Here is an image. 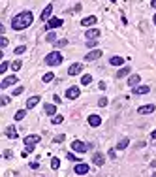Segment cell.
<instances>
[{
  "label": "cell",
  "mask_w": 156,
  "mask_h": 177,
  "mask_svg": "<svg viewBox=\"0 0 156 177\" xmlns=\"http://www.w3.org/2000/svg\"><path fill=\"white\" fill-rule=\"evenodd\" d=\"M6 136H8V138H11V139H15L17 136H19V132L15 130V126H8V128H6Z\"/></svg>",
  "instance_id": "cell-17"
},
{
  "label": "cell",
  "mask_w": 156,
  "mask_h": 177,
  "mask_svg": "<svg viewBox=\"0 0 156 177\" xmlns=\"http://www.w3.org/2000/svg\"><path fill=\"white\" fill-rule=\"evenodd\" d=\"M51 13H53V6H47V8L41 11V21H49L51 19Z\"/></svg>",
  "instance_id": "cell-18"
},
{
  "label": "cell",
  "mask_w": 156,
  "mask_h": 177,
  "mask_svg": "<svg viewBox=\"0 0 156 177\" xmlns=\"http://www.w3.org/2000/svg\"><path fill=\"white\" fill-rule=\"evenodd\" d=\"M130 74V66H124V68H120L118 72H117V77L120 79V77H124V75H128Z\"/></svg>",
  "instance_id": "cell-23"
},
{
  "label": "cell",
  "mask_w": 156,
  "mask_h": 177,
  "mask_svg": "<svg viewBox=\"0 0 156 177\" xmlns=\"http://www.w3.org/2000/svg\"><path fill=\"white\" fill-rule=\"evenodd\" d=\"M154 109H156V108H154L152 104H147V105H141V108H139L137 111L141 113V115H148V113H152Z\"/></svg>",
  "instance_id": "cell-12"
},
{
  "label": "cell",
  "mask_w": 156,
  "mask_h": 177,
  "mask_svg": "<svg viewBox=\"0 0 156 177\" xmlns=\"http://www.w3.org/2000/svg\"><path fill=\"white\" fill-rule=\"evenodd\" d=\"M147 93H151V87H148V85H136V87H134V94L136 96L147 94Z\"/></svg>",
  "instance_id": "cell-7"
},
{
  "label": "cell",
  "mask_w": 156,
  "mask_h": 177,
  "mask_svg": "<svg viewBox=\"0 0 156 177\" xmlns=\"http://www.w3.org/2000/svg\"><path fill=\"white\" fill-rule=\"evenodd\" d=\"M100 56H102V51H100V49H94V51H90V53L85 55V60H87V62H90V60H98Z\"/></svg>",
  "instance_id": "cell-8"
},
{
  "label": "cell",
  "mask_w": 156,
  "mask_h": 177,
  "mask_svg": "<svg viewBox=\"0 0 156 177\" xmlns=\"http://www.w3.org/2000/svg\"><path fill=\"white\" fill-rule=\"evenodd\" d=\"M62 121H64V117H62V115H53V124H60Z\"/></svg>",
  "instance_id": "cell-30"
},
{
  "label": "cell",
  "mask_w": 156,
  "mask_h": 177,
  "mask_svg": "<svg viewBox=\"0 0 156 177\" xmlns=\"http://www.w3.org/2000/svg\"><path fill=\"white\" fill-rule=\"evenodd\" d=\"M21 68H23V62H21V60L11 62V70H13V72H17V70H21Z\"/></svg>",
  "instance_id": "cell-26"
},
{
  "label": "cell",
  "mask_w": 156,
  "mask_h": 177,
  "mask_svg": "<svg viewBox=\"0 0 156 177\" xmlns=\"http://www.w3.org/2000/svg\"><path fill=\"white\" fill-rule=\"evenodd\" d=\"M92 162H94L96 166H104L105 164V157H104L102 153H96L94 157H92Z\"/></svg>",
  "instance_id": "cell-13"
},
{
  "label": "cell",
  "mask_w": 156,
  "mask_h": 177,
  "mask_svg": "<svg viewBox=\"0 0 156 177\" xmlns=\"http://www.w3.org/2000/svg\"><path fill=\"white\" fill-rule=\"evenodd\" d=\"M55 45H56V47H66V45H68V40H56Z\"/></svg>",
  "instance_id": "cell-32"
},
{
  "label": "cell",
  "mask_w": 156,
  "mask_h": 177,
  "mask_svg": "<svg viewBox=\"0 0 156 177\" xmlns=\"http://www.w3.org/2000/svg\"><path fill=\"white\" fill-rule=\"evenodd\" d=\"M32 21H34L32 11H21L11 19V28L13 30H25L32 25Z\"/></svg>",
  "instance_id": "cell-1"
},
{
  "label": "cell",
  "mask_w": 156,
  "mask_h": 177,
  "mask_svg": "<svg viewBox=\"0 0 156 177\" xmlns=\"http://www.w3.org/2000/svg\"><path fill=\"white\" fill-rule=\"evenodd\" d=\"M72 149L75 151V153H85L88 149V145L87 143H83V141H79V139H75L74 143H72Z\"/></svg>",
  "instance_id": "cell-5"
},
{
  "label": "cell",
  "mask_w": 156,
  "mask_h": 177,
  "mask_svg": "<svg viewBox=\"0 0 156 177\" xmlns=\"http://www.w3.org/2000/svg\"><path fill=\"white\" fill-rule=\"evenodd\" d=\"M23 90H25L23 87H17L15 90H13V94H11V96H19V94H23Z\"/></svg>",
  "instance_id": "cell-36"
},
{
  "label": "cell",
  "mask_w": 156,
  "mask_h": 177,
  "mask_svg": "<svg viewBox=\"0 0 156 177\" xmlns=\"http://www.w3.org/2000/svg\"><path fill=\"white\" fill-rule=\"evenodd\" d=\"M151 166H152V168H156V160H152V162H151Z\"/></svg>",
  "instance_id": "cell-45"
},
{
  "label": "cell",
  "mask_w": 156,
  "mask_h": 177,
  "mask_svg": "<svg viewBox=\"0 0 156 177\" xmlns=\"http://www.w3.org/2000/svg\"><path fill=\"white\" fill-rule=\"evenodd\" d=\"M53 79H55V74H53V72H47V74L44 75V83H51Z\"/></svg>",
  "instance_id": "cell-25"
},
{
  "label": "cell",
  "mask_w": 156,
  "mask_h": 177,
  "mask_svg": "<svg viewBox=\"0 0 156 177\" xmlns=\"http://www.w3.org/2000/svg\"><path fill=\"white\" fill-rule=\"evenodd\" d=\"M81 83H83V85H90V83H92V77H90L88 74L83 75V77H81Z\"/></svg>",
  "instance_id": "cell-28"
},
{
  "label": "cell",
  "mask_w": 156,
  "mask_h": 177,
  "mask_svg": "<svg viewBox=\"0 0 156 177\" xmlns=\"http://www.w3.org/2000/svg\"><path fill=\"white\" fill-rule=\"evenodd\" d=\"M47 41L55 44V41H56V34H55V32H49V34H47Z\"/></svg>",
  "instance_id": "cell-33"
},
{
  "label": "cell",
  "mask_w": 156,
  "mask_h": 177,
  "mask_svg": "<svg viewBox=\"0 0 156 177\" xmlns=\"http://www.w3.org/2000/svg\"><path fill=\"white\" fill-rule=\"evenodd\" d=\"M66 157H68L70 160H74V162H75V160H79V157H75V154H74V153H68V154H66Z\"/></svg>",
  "instance_id": "cell-37"
},
{
  "label": "cell",
  "mask_w": 156,
  "mask_h": 177,
  "mask_svg": "<svg viewBox=\"0 0 156 177\" xmlns=\"http://www.w3.org/2000/svg\"><path fill=\"white\" fill-rule=\"evenodd\" d=\"M85 36H87V40H94V38L100 36V30H98V28H90V30H87Z\"/></svg>",
  "instance_id": "cell-21"
},
{
  "label": "cell",
  "mask_w": 156,
  "mask_h": 177,
  "mask_svg": "<svg viewBox=\"0 0 156 177\" xmlns=\"http://www.w3.org/2000/svg\"><path fill=\"white\" fill-rule=\"evenodd\" d=\"M88 124L90 126H100L102 124V117L100 115H88Z\"/></svg>",
  "instance_id": "cell-15"
},
{
  "label": "cell",
  "mask_w": 156,
  "mask_h": 177,
  "mask_svg": "<svg viewBox=\"0 0 156 177\" xmlns=\"http://www.w3.org/2000/svg\"><path fill=\"white\" fill-rule=\"evenodd\" d=\"M6 104H10V98H8V96L2 98V105H6Z\"/></svg>",
  "instance_id": "cell-41"
},
{
  "label": "cell",
  "mask_w": 156,
  "mask_h": 177,
  "mask_svg": "<svg viewBox=\"0 0 156 177\" xmlns=\"http://www.w3.org/2000/svg\"><path fill=\"white\" fill-rule=\"evenodd\" d=\"M74 172H75L77 175H87V173L90 172V168H88L87 164H77V166H75V169H74Z\"/></svg>",
  "instance_id": "cell-10"
},
{
  "label": "cell",
  "mask_w": 156,
  "mask_h": 177,
  "mask_svg": "<svg viewBox=\"0 0 156 177\" xmlns=\"http://www.w3.org/2000/svg\"><path fill=\"white\" fill-rule=\"evenodd\" d=\"M109 64H111V66H122V64H124V59H122V56H111V59H109Z\"/></svg>",
  "instance_id": "cell-19"
},
{
  "label": "cell",
  "mask_w": 156,
  "mask_h": 177,
  "mask_svg": "<svg viewBox=\"0 0 156 177\" xmlns=\"http://www.w3.org/2000/svg\"><path fill=\"white\" fill-rule=\"evenodd\" d=\"M151 6H152V8H156V0H152V2H151Z\"/></svg>",
  "instance_id": "cell-44"
},
{
  "label": "cell",
  "mask_w": 156,
  "mask_h": 177,
  "mask_svg": "<svg viewBox=\"0 0 156 177\" xmlns=\"http://www.w3.org/2000/svg\"><path fill=\"white\" fill-rule=\"evenodd\" d=\"M38 141H40V136H38V134H32V136H26V138H25V147H26V151H28V153H32Z\"/></svg>",
  "instance_id": "cell-3"
},
{
  "label": "cell",
  "mask_w": 156,
  "mask_h": 177,
  "mask_svg": "<svg viewBox=\"0 0 156 177\" xmlns=\"http://www.w3.org/2000/svg\"><path fill=\"white\" fill-rule=\"evenodd\" d=\"M79 94H81L79 87H70V89L66 90V94H64V96H66V98H70V100H75V98L79 96Z\"/></svg>",
  "instance_id": "cell-6"
},
{
  "label": "cell",
  "mask_w": 156,
  "mask_h": 177,
  "mask_svg": "<svg viewBox=\"0 0 156 177\" xmlns=\"http://www.w3.org/2000/svg\"><path fill=\"white\" fill-rule=\"evenodd\" d=\"M98 105H100V108H104V105H107V98H105V96H102L100 100H98Z\"/></svg>",
  "instance_id": "cell-35"
},
{
  "label": "cell",
  "mask_w": 156,
  "mask_h": 177,
  "mask_svg": "<svg viewBox=\"0 0 156 177\" xmlns=\"http://www.w3.org/2000/svg\"><path fill=\"white\" fill-rule=\"evenodd\" d=\"M17 81H19V79H17V77H15V75H10V77H4V79H2V83H0V89H2V90H4V89H8V87H10V85H15Z\"/></svg>",
  "instance_id": "cell-4"
},
{
  "label": "cell",
  "mask_w": 156,
  "mask_h": 177,
  "mask_svg": "<svg viewBox=\"0 0 156 177\" xmlns=\"http://www.w3.org/2000/svg\"><path fill=\"white\" fill-rule=\"evenodd\" d=\"M26 51V47L25 45H19V47H15V55H23Z\"/></svg>",
  "instance_id": "cell-34"
},
{
  "label": "cell",
  "mask_w": 156,
  "mask_h": 177,
  "mask_svg": "<svg viewBox=\"0 0 156 177\" xmlns=\"http://www.w3.org/2000/svg\"><path fill=\"white\" fill-rule=\"evenodd\" d=\"M128 143H130V139H128V138L120 139L118 143H117V149H120V151H122V149H126V147H128Z\"/></svg>",
  "instance_id": "cell-24"
},
{
  "label": "cell",
  "mask_w": 156,
  "mask_h": 177,
  "mask_svg": "<svg viewBox=\"0 0 156 177\" xmlns=\"http://www.w3.org/2000/svg\"><path fill=\"white\" fill-rule=\"evenodd\" d=\"M139 81H141V77L136 74V75H130V79H128V85H130V87L134 89V87H136V85H139Z\"/></svg>",
  "instance_id": "cell-22"
},
{
  "label": "cell",
  "mask_w": 156,
  "mask_h": 177,
  "mask_svg": "<svg viewBox=\"0 0 156 177\" xmlns=\"http://www.w3.org/2000/svg\"><path fill=\"white\" fill-rule=\"evenodd\" d=\"M0 45H2V47L8 45V38H0Z\"/></svg>",
  "instance_id": "cell-38"
},
{
  "label": "cell",
  "mask_w": 156,
  "mask_h": 177,
  "mask_svg": "<svg viewBox=\"0 0 156 177\" xmlns=\"http://www.w3.org/2000/svg\"><path fill=\"white\" fill-rule=\"evenodd\" d=\"M25 115H26V111H23V109H21V111H17V113H15V121H23V119H25Z\"/></svg>",
  "instance_id": "cell-29"
},
{
  "label": "cell",
  "mask_w": 156,
  "mask_h": 177,
  "mask_svg": "<svg viewBox=\"0 0 156 177\" xmlns=\"http://www.w3.org/2000/svg\"><path fill=\"white\" fill-rule=\"evenodd\" d=\"M151 138H152V139H156V130H154L152 134H151Z\"/></svg>",
  "instance_id": "cell-43"
},
{
  "label": "cell",
  "mask_w": 156,
  "mask_h": 177,
  "mask_svg": "<svg viewBox=\"0 0 156 177\" xmlns=\"http://www.w3.org/2000/svg\"><path fill=\"white\" fill-rule=\"evenodd\" d=\"M38 104H40V96H32V98H28V100H26V108L32 109V108H36Z\"/></svg>",
  "instance_id": "cell-16"
},
{
  "label": "cell",
  "mask_w": 156,
  "mask_h": 177,
  "mask_svg": "<svg viewBox=\"0 0 156 177\" xmlns=\"http://www.w3.org/2000/svg\"><path fill=\"white\" fill-rule=\"evenodd\" d=\"M8 68H11V64H10V62L8 60H2V64H0V72H6V70H8Z\"/></svg>",
  "instance_id": "cell-27"
},
{
  "label": "cell",
  "mask_w": 156,
  "mask_h": 177,
  "mask_svg": "<svg viewBox=\"0 0 156 177\" xmlns=\"http://www.w3.org/2000/svg\"><path fill=\"white\" fill-rule=\"evenodd\" d=\"M51 168H53V169H58V168H60V160H58V158H53V160H51Z\"/></svg>",
  "instance_id": "cell-31"
},
{
  "label": "cell",
  "mask_w": 156,
  "mask_h": 177,
  "mask_svg": "<svg viewBox=\"0 0 156 177\" xmlns=\"http://www.w3.org/2000/svg\"><path fill=\"white\" fill-rule=\"evenodd\" d=\"M96 23H98V19H96L94 15H88V17H85V19L81 21L83 26H92V25H96Z\"/></svg>",
  "instance_id": "cell-14"
},
{
  "label": "cell",
  "mask_w": 156,
  "mask_h": 177,
  "mask_svg": "<svg viewBox=\"0 0 156 177\" xmlns=\"http://www.w3.org/2000/svg\"><path fill=\"white\" fill-rule=\"evenodd\" d=\"M44 111H45V115H49V117H53L55 113H56V108H55V104H45V108H44Z\"/></svg>",
  "instance_id": "cell-20"
},
{
  "label": "cell",
  "mask_w": 156,
  "mask_h": 177,
  "mask_svg": "<svg viewBox=\"0 0 156 177\" xmlns=\"http://www.w3.org/2000/svg\"><path fill=\"white\" fill-rule=\"evenodd\" d=\"M81 72H83V64H79V62H74V64L68 68V74L70 75H77V74H81Z\"/></svg>",
  "instance_id": "cell-9"
},
{
  "label": "cell",
  "mask_w": 156,
  "mask_h": 177,
  "mask_svg": "<svg viewBox=\"0 0 156 177\" xmlns=\"http://www.w3.org/2000/svg\"><path fill=\"white\" fill-rule=\"evenodd\" d=\"M60 141H64V136H62V134H60V136H56V138H55V143H60Z\"/></svg>",
  "instance_id": "cell-39"
},
{
  "label": "cell",
  "mask_w": 156,
  "mask_h": 177,
  "mask_svg": "<svg viewBox=\"0 0 156 177\" xmlns=\"http://www.w3.org/2000/svg\"><path fill=\"white\" fill-rule=\"evenodd\" d=\"M87 45H88V47H94V45H96V38H94V40H88Z\"/></svg>",
  "instance_id": "cell-40"
},
{
  "label": "cell",
  "mask_w": 156,
  "mask_h": 177,
  "mask_svg": "<svg viewBox=\"0 0 156 177\" xmlns=\"http://www.w3.org/2000/svg\"><path fill=\"white\" fill-rule=\"evenodd\" d=\"M58 26H62V19H58V17H51L47 21V28H58Z\"/></svg>",
  "instance_id": "cell-11"
},
{
  "label": "cell",
  "mask_w": 156,
  "mask_h": 177,
  "mask_svg": "<svg viewBox=\"0 0 156 177\" xmlns=\"http://www.w3.org/2000/svg\"><path fill=\"white\" fill-rule=\"evenodd\" d=\"M152 21H154V25H156V15H154V17H152Z\"/></svg>",
  "instance_id": "cell-46"
},
{
  "label": "cell",
  "mask_w": 156,
  "mask_h": 177,
  "mask_svg": "<svg viewBox=\"0 0 156 177\" xmlns=\"http://www.w3.org/2000/svg\"><path fill=\"white\" fill-rule=\"evenodd\" d=\"M62 62V53L60 51H51L45 56V64L47 66H60Z\"/></svg>",
  "instance_id": "cell-2"
},
{
  "label": "cell",
  "mask_w": 156,
  "mask_h": 177,
  "mask_svg": "<svg viewBox=\"0 0 156 177\" xmlns=\"http://www.w3.org/2000/svg\"><path fill=\"white\" fill-rule=\"evenodd\" d=\"M4 158H11V151H4Z\"/></svg>",
  "instance_id": "cell-42"
}]
</instances>
